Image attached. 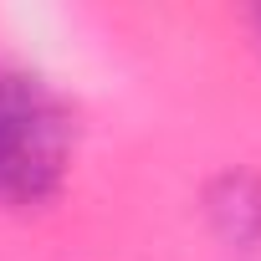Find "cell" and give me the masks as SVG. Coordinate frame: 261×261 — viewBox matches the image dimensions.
<instances>
[{
	"instance_id": "1",
	"label": "cell",
	"mask_w": 261,
	"mask_h": 261,
	"mask_svg": "<svg viewBox=\"0 0 261 261\" xmlns=\"http://www.w3.org/2000/svg\"><path fill=\"white\" fill-rule=\"evenodd\" d=\"M72 164V113L26 67L0 62V200L16 210L51 205Z\"/></svg>"
}]
</instances>
